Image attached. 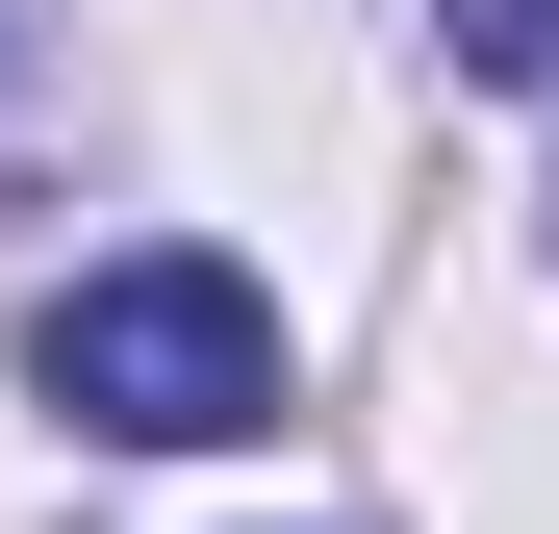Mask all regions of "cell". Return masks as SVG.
Wrapping results in <instances>:
<instances>
[{"mask_svg": "<svg viewBox=\"0 0 559 534\" xmlns=\"http://www.w3.org/2000/svg\"><path fill=\"white\" fill-rule=\"evenodd\" d=\"M457 51H484V76H534V103H559V0H457Z\"/></svg>", "mask_w": 559, "mask_h": 534, "instance_id": "2", "label": "cell"}, {"mask_svg": "<svg viewBox=\"0 0 559 534\" xmlns=\"http://www.w3.org/2000/svg\"><path fill=\"white\" fill-rule=\"evenodd\" d=\"M26 382L76 432H128V459H229V432H280V306L229 254H76L26 306Z\"/></svg>", "mask_w": 559, "mask_h": 534, "instance_id": "1", "label": "cell"}]
</instances>
